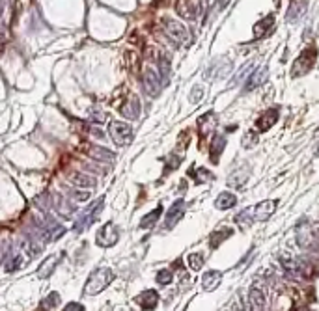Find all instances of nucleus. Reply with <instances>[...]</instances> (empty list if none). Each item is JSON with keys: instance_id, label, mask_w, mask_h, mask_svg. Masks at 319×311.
Returning a JSON list of instances; mask_svg holds the SVG:
<instances>
[{"instance_id": "6e6552de", "label": "nucleus", "mask_w": 319, "mask_h": 311, "mask_svg": "<svg viewBox=\"0 0 319 311\" xmlns=\"http://www.w3.org/2000/svg\"><path fill=\"white\" fill-rule=\"evenodd\" d=\"M278 117H280V110H278V108H267L265 112L258 117L256 129H258L259 133H267V131L278 121Z\"/></svg>"}, {"instance_id": "a878e982", "label": "nucleus", "mask_w": 319, "mask_h": 311, "mask_svg": "<svg viewBox=\"0 0 319 311\" xmlns=\"http://www.w3.org/2000/svg\"><path fill=\"white\" fill-rule=\"evenodd\" d=\"M228 237H232V229L228 228H220L217 229L215 233L211 235V248H217V246H220L224 240L228 239Z\"/></svg>"}, {"instance_id": "bb28decb", "label": "nucleus", "mask_w": 319, "mask_h": 311, "mask_svg": "<svg viewBox=\"0 0 319 311\" xmlns=\"http://www.w3.org/2000/svg\"><path fill=\"white\" fill-rule=\"evenodd\" d=\"M250 304H252V310L254 311L263 310V292L259 289H256V287L250 289Z\"/></svg>"}, {"instance_id": "c756f323", "label": "nucleus", "mask_w": 319, "mask_h": 311, "mask_svg": "<svg viewBox=\"0 0 319 311\" xmlns=\"http://www.w3.org/2000/svg\"><path fill=\"white\" fill-rule=\"evenodd\" d=\"M58 302H60V294H58V292H51V294H49V296L43 300V304H41V308H40V310L49 311L51 308H54Z\"/></svg>"}, {"instance_id": "aec40b11", "label": "nucleus", "mask_w": 319, "mask_h": 311, "mask_svg": "<svg viewBox=\"0 0 319 311\" xmlns=\"http://www.w3.org/2000/svg\"><path fill=\"white\" fill-rule=\"evenodd\" d=\"M224 147H226V136L217 135L215 138H213V142H211V155H209V158H211L213 164H217V162L220 160V155H222Z\"/></svg>"}, {"instance_id": "c85d7f7f", "label": "nucleus", "mask_w": 319, "mask_h": 311, "mask_svg": "<svg viewBox=\"0 0 319 311\" xmlns=\"http://www.w3.org/2000/svg\"><path fill=\"white\" fill-rule=\"evenodd\" d=\"M189 175H194L196 177V183H209L213 179V174L209 170H205V168H200V170H191L189 172Z\"/></svg>"}, {"instance_id": "7ed1b4c3", "label": "nucleus", "mask_w": 319, "mask_h": 311, "mask_svg": "<svg viewBox=\"0 0 319 311\" xmlns=\"http://www.w3.org/2000/svg\"><path fill=\"white\" fill-rule=\"evenodd\" d=\"M103 205H105V197H99L96 199L94 203H90L88 207L80 213V216L77 218V222H75V233H82L84 229H88L94 222H96L99 214H101V211H103Z\"/></svg>"}, {"instance_id": "473e14b6", "label": "nucleus", "mask_w": 319, "mask_h": 311, "mask_svg": "<svg viewBox=\"0 0 319 311\" xmlns=\"http://www.w3.org/2000/svg\"><path fill=\"white\" fill-rule=\"evenodd\" d=\"M203 99V88H200V86H194L192 88V94H191V103H198V101H202Z\"/></svg>"}, {"instance_id": "20e7f679", "label": "nucleus", "mask_w": 319, "mask_h": 311, "mask_svg": "<svg viewBox=\"0 0 319 311\" xmlns=\"http://www.w3.org/2000/svg\"><path fill=\"white\" fill-rule=\"evenodd\" d=\"M318 60V47L310 45L304 51L299 54V58L293 62V67H291V77L293 78H299V77H304L306 73L314 67V63Z\"/></svg>"}, {"instance_id": "4468645a", "label": "nucleus", "mask_w": 319, "mask_h": 311, "mask_svg": "<svg viewBox=\"0 0 319 311\" xmlns=\"http://www.w3.org/2000/svg\"><path fill=\"white\" fill-rule=\"evenodd\" d=\"M267 77H269V69H267L265 65L259 67V69H256V71L246 78V84L243 90H245V92H252L256 88H259V86L267 80Z\"/></svg>"}, {"instance_id": "1a4fd4ad", "label": "nucleus", "mask_w": 319, "mask_h": 311, "mask_svg": "<svg viewBox=\"0 0 319 311\" xmlns=\"http://www.w3.org/2000/svg\"><path fill=\"white\" fill-rule=\"evenodd\" d=\"M142 82H144V90H146V92H148L151 97L159 95L160 88H162V82H160L159 75L153 71V69H146V71H144Z\"/></svg>"}, {"instance_id": "423d86ee", "label": "nucleus", "mask_w": 319, "mask_h": 311, "mask_svg": "<svg viewBox=\"0 0 319 311\" xmlns=\"http://www.w3.org/2000/svg\"><path fill=\"white\" fill-rule=\"evenodd\" d=\"M108 135H110L114 144L123 147V145H129L133 142V127L125 121H110L108 123Z\"/></svg>"}, {"instance_id": "4c0bfd02", "label": "nucleus", "mask_w": 319, "mask_h": 311, "mask_svg": "<svg viewBox=\"0 0 319 311\" xmlns=\"http://www.w3.org/2000/svg\"><path fill=\"white\" fill-rule=\"evenodd\" d=\"M318 155H319V153H318Z\"/></svg>"}, {"instance_id": "a211bd4d", "label": "nucleus", "mask_w": 319, "mask_h": 311, "mask_svg": "<svg viewBox=\"0 0 319 311\" xmlns=\"http://www.w3.org/2000/svg\"><path fill=\"white\" fill-rule=\"evenodd\" d=\"M297 240H299V244H300V246H304V248H308L310 244H312V240H314V237H312V231H310V224H308V220H306V218L299 222Z\"/></svg>"}, {"instance_id": "e433bc0d", "label": "nucleus", "mask_w": 319, "mask_h": 311, "mask_svg": "<svg viewBox=\"0 0 319 311\" xmlns=\"http://www.w3.org/2000/svg\"><path fill=\"white\" fill-rule=\"evenodd\" d=\"M254 144H256L254 135H252V133H248V135H246V140L243 138V145H245V147H250V145H254Z\"/></svg>"}, {"instance_id": "4be33fe9", "label": "nucleus", "mask_w": 319, "mask_h": 311, "mask_svg": "<svg viewBox=\"0 0 319 311\" xmlns=\"http://www.w3.org/2000/svg\"><path fill=\"white\" fill-rule=\"evenodd\" d=\"M69 179H71V183H73L75 187H79V188H94L96 187V181H94L90 175H86V174H80V172H73V174L69 175Z\"/></svg>"}, {"instance_id": "f704fd0d", "label": "nucleus", "mask_w": 319, "mask_h": 311, "mask_svg": "<svg viewBox=\"0 0 319 311\" xmlns=\"http://www.w3.org/2000/svg\"><path fill=\"white\" fill-rule=\"evenodd\" d=\"M62 311H84V306L79 302H69Z\"/></svg>"}, {"instance_id": "cd10ccee", "label": "nucleus", "mask_w": 319, "mask_h": 311, "mask_svg": "<svg viewBox=\"0 0 319 311\" xmlns=\"http://www.w3.org/2000/svg\"><path fill=\"white\" fill-rule=\"evenodd\" d=\"M24 265V255L22 253H15V255H11L10 261L6 263V272H15V270H19Z\"/></svg>"}, {"instance_id": "f8f14e48", "label": "nucleus", "mask_w": 319, "mask_h": 311, "mask_svg": "<svg viewBox=\"0 0 319 311\" xmlns=\"http://www.w3.org/2000/svg\"><path fill=\"white\" fill-rule=\"evenodd\" d=\"M120 114L127 119H137L140 116V101L137 95H129L127 101L120 106Z\"/></svg>"}, {"instance_id": "f3484780", "label": "nucleus", "mask_w": 319, "mask_h": 311, "mask_svg": "<svg viewBox=\"0 0 319 311\" xmlns=\"http://www.w3.org/2000/svg\"><path fill=\"white\" fill-rule=\"evenodd\" d=\"M235 205H237V196L234 192H228V190L220 192L215 199V209H219V211H228Z\"/></svg>"}, {"instance_id": "2f4dec72", "label": "nucleus", "mask_w": 319, "mask_h": 311, "mask_svg": "<svg viewBox=\"0 0 319 311\" xmlns=\"http://www.w3.org/2000/svg\"><path fill=\"white\" fill-rule=\"evenodd\" d=\"M189 267H191L192 270H196V272L202 269L203 267L202 253H191V255H189Z\"/></svg>"}, {"instance_id": "f03ea898", "label": "nucleus", "mask_w": 319, "mask_h": 311, "mask_svg": "<svg viewBox=\"0 0 319 311\" xmlns=\"http://www.w3.org/2000/svg\"><path fill=\"white\" fill-rule=\"evenodd\" d=\"M112 280H114V272L110 269H105V267H99V269H96L88 276L84 285V294H90V296L99 294L101 291L110 285Z\"/></svg>"}, {"instance_id": "f257e3e1", "label": "nucleus", "mask_w": 319, "mask_h": 311, "mask_svg": "<svg viewBox=\"0 0 319 311\" xmlns=\"http://www.w3.org/2000/svg\"><path fill=\"white\" fill-rule=\"evenodd\" d=\"M278 201L277 199H263L259 203H256L252 207L243 209L237 216H235V224L241 226V228H248L256 222H265L273 216L275 209H277Z\"/></svg>"}, {"instance_id": "ddd939ff", "label": "nucleus", "mask_w": 319, "mask_h": 311, "mask_svg": "<svg viewBox=\"0 0 319 311\" xmlns=\"http://www.w3.org/2000/svg\"><path fill=\"white\" fill-rule=\"evenodd\" d=\"M64 257V253H53V255H49V257H45L41 263V267H40V272H38V276L40 278H49L51 274H53L56 267L60 265V261Z\"/></svg>"}, {"instance_id": "0eeeda50", "label": "nucleus", "mask_w": 319, "mask_h": 311, "mask_svg": "<svg viewBox=\"0 0 319 311\" xmlns=\"http://www.w3.org/2000/svg\"><path fill=\"white\" fill-rule=\"evenodd\" d=\"M118 240H120V229L114 222H106L103 228L97 231L96 242L97 246H103V248H110L114 246Z\"/></svg>"}, {"instance_id": "c9c22d12", "label": "nucleus", "mask_w": 319, "mask_h": 311, "mask_svg": "<svg viewBox=\"0 0 319 311\" xmlns=\"http://www.w3.org/2000/svg\"><path fill=\"white\" fill-rule=\"evenodd\" d=\"M71 197H75L77 201H84V199L90 197V192H86V188H84V190H77V192H75V196L71 194Z\"/></svg>"}, {"instance_id": "39448f33", "label": "nucleus", "mask_w": 319, "mask_h": 311, "mask_svg": "<svg viewBox=\"0 0 319 311\" xmlns=\"http://www.w3.org/2000/svg\"><path fill=\"white\" fill-rule=\"evenodd\" d=\"M162 26H164L166 36L174 43H178V45H189L191 43V32L187 30V26L181 24L179 21L170 19V17H164L162 19Z\"/></svg>"}, {"instance_id": "393cba45", "label": "nucleus", "mask_w": 319, "mask_h": 311, "mask_svg": "<svg viewBox=\"0 0 319 311\" xmlns=\"http://www.w3.org/2000/svg\"><path fill=\"white\" fill-rule=\"evenodd\" d=\"M157 65H159L160 82H162V86H166V84L170 82V62H168V58H166V56H160L159 62H157Z\"/></svg>"}, {"instance_id": "5701e85b", "label": "nucleus", "mask_w": 319, "mask_h": 311, "mask_svg": "<svg viewBox=\"0 0 319 311\" xmlns=\"http://www.w3.org/2000/svg\"><path fill=\"white\" fill-rule=\"evenodd\" d=\"M88 155L94 156V158H97V160H105V162H112L114 158H116V155L114 153H110L108 149H105V147H97V145H88Z\"/></svg>"}, {"instance_id": "9b49d317", "label": "nucleus", "mask_w": 319, "mask_h": 311, "mask_svg": "<svg viewBox=\"0 0 319 311\" xmlns=\"http://www.w3.org/2000/svg\"><path fill=\"white\" fill-rule=\"evenodd\" d=\"M137 304H139L142 310L146 311H151L157 308V304H159V292L153 289H148V291H142L139 296L135 298Z\"/></svg>"}, {"instance_id": "dca6fc26", "label": "nucleus", "mask_w": 319, "mask_h": 311, "mask_svg": "<svg viewBox=\"0 0 319 311\" xmlns=\"http://www.w3.org/2000/svg\"><path fill=\"white\" fill-rule=\"evenodd\" d=\"M222 281V272L220 270H207L202 276V289L203 291H215Z\"/></svg>"}, {"instance_id": "7c9ffc66", "label": "nucleus", "mask_w": 319, "mask_h": 311, "mask_svg": "<svg viewBox=\"0 0 319 311\" xmlns=\"http://www.w3.org/2000/svg\"><path fill=\"white\" fill-rule=\"evenodd\" d=\"M172 278H174V274H172V270H168V269L159 270L157 276H155V280H157L159 285H168V283L172 281Z\"/></svg>"}, {"instance_id": "6ab92c4d", "label": "nucleus", "mask_w": 319, "mask_h": 311, "mask_svg": "<svg viewBox=\"0 0 319 311\" xmlns=\"http://www.w3.org/2000/svg\"><path fill=\"white\" fill-rule=\"evenodd\" d=\"M273 24H275V15H265L263 19L259 22H256L254 26V38H263L267 34H271L273 32Z\"/></svg>"}, {"instance_id": "72a5a7b5", "label": "nucleus", "mask_w": 319, "mask_h": 311, "mask_svg": "<svg viewBox=\"0 0 319 311\" xmlns=\"http://www.w3.org/2000/svg\"><path fill=\"white\" fill-rule=\"evenodd\" d=\"M90 119H92L94 123H103V119H105V112H103V110H97V108H94V110H92V114H90Z\"/></svg>"}, {"instance_id": "b1692460", "label": "nucleus", "mask_w": 319, "mask_h": 311, "mask_svg": "<svg viewBox=\"0 0 319 311\" xmlns=\"http://www.w3.org/2000/svg\"><path fill=\"white\" fill-rule=\"evenodd\" d=\"M160 214H162V205H157V207L153 209L151 213H148L146 216L140 220V228H142V229H151L155 224H157V220L160 218Z\"/></svg>"}, {"instance_id": "9d476101", "label": "nucleus", "mask_w": 319, "mask_h": 311, "mask_svg": "<svg viewBox=\"0 0 319 311\" xmlns=\"http://www.w3.org/2000/svg\"><path fill=\"white\" fill-rule=\"evenodd\" d=\"M183 216H185V199H178V201H174V205L170 207V211L166 213V220H164L166 229L174 228Z\"/></svg>"}, {"instance_id": "2eb2a0df", "label": "nucleus", "mask_w": 319, "mask_h": 311, "mask_svg": "<svg viewBox=\"0 0 319 311\" xmlns=\"http://www.w3.org/2000/svg\"><path fill=\"white\" fill-rule=\"evenodd\" d=\"M308 8V2L306 0H291L289 8H287V22H297Z\"/></svg>"}, {"instance_id": "412c9836", "label": "nucleus", "mask_w": 319, "mask_h": 311, "mask_svg": "<svg viewBox=\"0 0 319 311\" xmlns=\"http://www.w3.org/2000/svg\"><path fill=\"white\" fill-rule=\"evenodd\" d=\"M280 263H282V267H284V270H286L289 276H304V269H302V265L297 259L280 257Z\"/></svg>"}]
</instances>
